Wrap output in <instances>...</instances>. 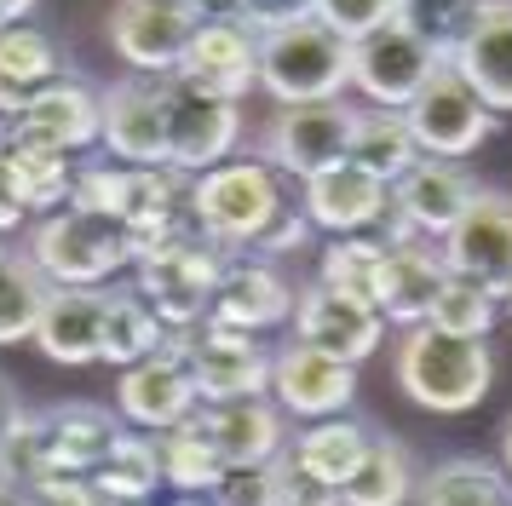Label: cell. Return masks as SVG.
Here are the masks:
<instances>
[{"instance_id": "1", "label": "cell", "mask_w": 512, "mask_h": 506, "mask_svg": "<svg viewBox=\"0 0 512 506\" xmlns=\"http://www.w3.org/2000/svg\"><path fill=\"white\" fill-rule=\"evenodd\" d=\"M254 87L277 104H328L351 87V41H340L328 23H282L265 29L254 46Z\"/></svg>"}, {"instance_id": "2", "label": "cell", "mask_w": 512, "mask_h": 506, "mask_svg": "<svg viewBox=\"0 0 512 506\" xmlns=\"http://www.w3.org/2000/svg\"><path fill=\"white\" fill-rule=\"evenodd\" d=\"M489 380H495V357L484 340H461V334H438V328H403L397 340V386L432 414H466L484 403Z\"/></svg>"}, {"instance_id": "3", "label": "cell", "mask_w": 512, "mask_h": 506, "mask_svg": "<svg viewBox=\"0 0 512 506\" xmlns=\"http://www.w3.org/2000/svg\"><path fill=\"white\" fill-rule=\"evenodd\" d=\"M29 265L47 276L52 288H104L121 271H133V242L104 213L58 207L29 230Z\"/></svg>"}, {"instance_id": "4", "label": "cell", "mask_w": 512, "mask_h": 506, "mask_svg": "<svg viewBox=\"0 0 512 506\" xmlns=\"http://www.w3.org/2000/svg\"><path fill=\"white\" fill-rule=\"evenodd\" d=\"M231 248L213 242L208 230L190 225L185 236H173L162 248H150L133 259V276H139V299L162 317V328H196L208 322V299L219 288V271H225Z\"/></svg>"}, {"instance_id": "5", "label": "cell", "mask_w": 512, "mask_h": 506, "mask_svg": "<svg viewBox=\"0 0 512 506\" xmlns=\"http://www.w3.org/2000/svg\"><path fill=\"white\" fill-rule=\"evenodd\" d=\"M282 184L271 173V161H219L208 173L190 179V219L196 230H208L213 242H225L231 253H248L254 236L282 213Z\"/></svg>"}, {"instance_id": "6", "label": "cell", "mask_w": 512, "mask_h": 506, "mask_svg": "<svg viewBox=\"0 0 512 506\" xmlns=\"http://www.w3.org/2000/svg\"><path fill=\"white\" fill-rule=\"evenodd\" d=\"M449 64L432 41H420L409 23H380L363 41H351V87L380 110H403L438 69Z\"/></svg>"}, {"instance_id": "7", "label": "cell", "mask_w": 512, "mask_h": 506, "mask_svg": "<svg viewBox=\"0 0 512 506\" xmlns=\"http://www.w3.org/2000/svg\"><path fill=\"white\" fill-rule=\"evenodd\" d=\"M403 121H409V138H415L420 156H443V161L472 156V150L495 133V110H489L449 64L403 104Z\"/></svg>"}, {"instance_id": "8", "label": "cell", "mask_w": 512, "mask_h": 506, "mask_svg": "<svg viewBox=\"0 0 512 506\" xmlns=\"http://www.w3.org/2000/svg\"><path fill=\"white\" fill-rule=\"evenodd\" d=\"M185 340V368L196 380L202 403H231V397H271V351L259 334H236L219 322L179 328Z\"/></svg>"}, {"instance_id": "9", "label": "cell", "mask_w": 512, "mask_h": 506, "mask_svg": "<svg viewBox=\"0 0 512 506\" xmlns=\"http://www.w3.org/2000/svg\"><path fill=\"white\" fill-rule=\"evenodd\" d=\"M162 92H167V167H179L190 179L219 167L242 138V110L231 98L185 87L179 75H162Z\"/></svg>"}, {"instance_id": "10", "label": "cell", "mask_w": 512, "mask_h": 506, "mask_svg": "<svg viewBox=\"0 0 512 506\" xmlns=\"http://www.w3.org/2000/svg\"><path fill=\"white\" fill-rule=\"evenodd\" d=\"M98 144L127 167H167L162 75H127L110 92H98Z\"/></svg>"}, {"instance_id": "11", "label": "cell", "mask_w": 512, "mask_h": 506, "mask_svg": "<svg viewBox=\"0 0 512 506\" xmlns=\"http://www.w3.org/2000/svg\"><path fill=\"white\" fill-rule=\"evenodd\" d=\"M196 409H202V397H196V380H190V368H185V340H179V328L167 334V345L156 357L121 368L116 414L133 432H167V426L190 420Z\"/></svg>"}, {"instance_id": "12", "label": "cell", "mask_w": 512, "mask_h": 506, "mask_svg": "<svg viewBox=\"0 0 512 506\" xmlns=\"http://www.w3.org/2000/svg\"><path fill=\"white\" fill-rule=\"evenodd\" d=\"M443 265L455 276H472L495 294L512 288V196L501 190H478L466 213L443 236Z\"/></svg>"}, {"instance_id": "13", "label": "cell", "mask_w": 512, "mask_h": 506, "mask_svg": "<svg viewBox=\"0 0 512 506\" xmlns=\"http://www.w3.org/2000/svg\"><path fill=\"white\" fill-rule=\"evenodd\" d=\"M357 397V363H340L317 345H282L271 357V403L294 420H328V414H346Z\"/></svg>"}, {"instance_id": "14", "label": "cell", "mask_w": 512, "mask_h": 506, "mask_svg": "<svg viewBox=\"0 0 512 506\" xmlns=\"http://www.w3.org/2000/svg\"><path fill=\"white\" fill-rule=\"evenodd\" d=\"M346 138H351V104L328 98V104H282L271 133H265V161L311 179L334 161H346Z\"/></svg>"}, {"instance_id": "15", "label": "cell", "mask_w": 512, "mask_h": 506, "mask_svg": "<svg viewBox=\"0 0 512 506\" xmlns=\"http://www.w3.org/2000/svg\"><path fill=\"white\" fill-rule=\"evenodd\" d=\"M196 12L185 0H116L110 12V46L133 75H173L179 52H185Z\"/></svg>"}, {"instance_id": "16", "label": "cell", "mask_w": 512, "mask_h": 506, "mask_svg": "<svg viewBox=\"0 0 512 506\" xmlns=\"http://www.w3.org/2000/svg\"><path fill=\"white\" fill-rule=\"evenodd\" d=\"M392 207V184L363 173L357 161H334L323 173L300 179V213L311 219V230L328 236H369Z\"/></svg>"}, {"instance_id": "17", "label": "cell", "mask_w": 512, "mask_h": 506, "mask_svg": "<svg viewBox=\"0 0 512 506\" xmlns=\"http://www.w3.org/2000/svg\"><path fill=\"white\" fill-rule=\"evenodd\" d=\"M288 322H294V340L317 345V351L340 357V363H363V357H374L380 340H386V317H380L374 305L334 294V288H323V282L300 288Z\"/></svg>"}, {"instance_id": "18", "label": "cell", "mask_w": 512, "mask_h": 506, "mask_svg": "<svg viewBox=\"0 0 512 506\" xmlns=\"http://www.w3.org/2000/svg\"><path fill=\"white\" fill-rule=\"evenodd\" d=\"M254 46H259V35L242 18H202L190 29V41H185V52H179L173 75H179L185 87L236 104L242 92L254 87Z\"/></svg>"}, {"instance_id": "19", "label": "cell", "mask_w": 512, "mask_h": 506, "mask_svg": "<svg viewBox=\"0 0 512 506\" xmlns=\"http://www.w3.org/2000/svg\"><path fill=\"white\" fill-rule=\"evenodd\" d=\"M294 288L282 282V271L271 259H225L219 271V288L208 299V322L219 328H236V334H271L277 322L294 317Z\"/></svg>"}, {"instance_id": "20", "label": "cell", "mask_w": 512, "mask_h": 506, "mask_svg": "<svg viewBox=\"0 0 512 506\" xmlns=\"http://www.w3.org/2000/svg\"><path fill=\"white\" fill-rule=\"evenodd\" d=\"M472 196H478L472 173L461 161H443V156H420L403 179H392V213L426 242H443Z\"/></svg>"}, {"instance_id": "21", "label": "cell", "mask_w": 512, "mask_h": 506, "mask_svg": "<svg viewBox=\"0 0 512 506\" xmlns=\"http://www.w3.org/2000/svg\"><path fill=\"white\" fill-rule=\"evenodd\" d=\"M0 167H6L24 213L47 219L58 207H70V179H75L70 150H58L41 133H29L18 115H0Z\"/></svg>"}, {"instance_id": "22", "label": "cell", "mask_w": 512, "mask_h": 506, "mask_svg": "<svg viewBox=\"0 0 512 506\" xmlns=\"http://www.w3.org/2000/svg\"><path fill=\"white\" fill-rule=\"evenodd\" d=\"M449 69L489 110H512V0H484L466 35L449 46Z\"/></svg>"}, {"instance_id": "23", "label": "cell", "mask_w": 512, "mask_h": 506, "mask_svg": "<svg viewBox=\"0 0 512 506\" xmlns=\"http://www.w3.org/2000/svg\"><path fill=\"white\" fill-rule=\"evenodd\" d=\"M196 420L208 426L213 449L225 466H271L288 449V414L271 397H231V403H202Z\"/></svg>"}, {"instance_id": "24", "label": "cell", "mask_w": 512, "mask_h": 506, "mask_svg": "<svg viewBox=\"0 0 512 506\" xmlns=\"http://www.w3.org/2000/svg\"><path fill=\"white\" fill-rule=\"evenodd\" d=\"M449 276V265H443V248L438 242H426V236H415V242H397V248L380 253V276H374V311L386 317V328H415V322H426V305H432V294H438V282Z\"/></svg>"}, {"instance_id": "25", "label": "cell", "mask_w": 512, "mask_h": 506, "mask_svg": "<svg viewBox=\"0 0 512 506\" xmlns=\"http://www.w3.org/2000/svg\"><path fill=\"white\" fill-rule=\"evenodd\" d=\"M190 225H196L190 219V173H179V167H133V202L121 213L133 259L173 242V236H185Z\"/></svg>"}, {"instance_id": "26", "label": "cell", "mask_w": 512, "mask_h": 506, "mask_svg": "<svg viewBox=\"0 0 512 506\" xmlns=\"http://www.w3.org/2000/svg\"><path fill=\"white\" fill-rule=\"evenodd\" d=\"M104 305H110L104 288H47V305H41V322H35V345L64 368L98 363Z\"/></svg>"}, {"instance_id": "27", "label": "cell", "mask_w": 512, "mask_h": 506, "mask_svg": "<svg viewBox=\"0 0 512 506\" xmlns=\"http://www.w3.org/2000/svg\"><path fill=\"white\" fill-rule=\"evenodd\" d=\"M41 426H47L52 472H70V478H93V466L121 437L116 409H98V403H58L41 414Z\"/></svg>"}, {"instance_id": "28", "label": "cell", "mask_w": 512, "mask_h": 506, "mask_svg": "<svg viewBox=\"0 0 512 506\" xmlns=\"http://www.w3.org/2000/svg\"><path fill=\"white\" fill-rule=\"evenodd\" d=\"M18 121H24L29 133H41L47 144H58V150H87V144H98V92L81 87V81H47V87H35L24 98V110H18Z\"/></svg>"}, {"instance_id": "29", "label": "cell", "mask_w": 512, "mask_h": 506, "mask_svg": "<svg viewBox=\"0 0 512 506\" xmlns=\"http://www.w3.org/2000/svg\"><path fill=\"white\" fill-rule=\"evenodd\" d=\"M369 437L374 432L363 426V420H351V414H328V420H305V432L288 437V449H282V455L294 460L305 478L340 489V483L351 478V466L363 460Z\"/></svg>"}, {"instance_id": "30", "label": "cell", "mask_w": 512, "mask_h": 506, "mask_svg": "<svg viewBox=\"0 0 512 506\" xmlns=\"http://www.w3.org/2000/svg\"><path fill=\"white\" fill-rule=\"evenodd\" d=\"M346 161H357L363 173H374V179H386V184L403 179V173L420 161L403 110H380V104H369V110H351Z\"/></svg>"}, {"instance_id": "31", "label": "cell", "mask_w": 512, "mask_h": 506, "mask_svg": "<svg viewBox=\"0 0 512 506\" xmlns=\"http://www.w3.org/2000/svg\"><path fill=\"white\" fill-rule=\"evenodd\" d=\"M93 495L98 501H156L162 489V455H156V432H127L110 443V455L93 466Z\"/></svg>"}, {"instance_id": "32", "label": "cell", "mask_w": 512, "mask_h": 506, "mask_svg": "<svg viewBox=\"0 0 512 506\" xmlns=\"http://www.w3.org/2000/svg\"><path fill=\"white\" fill-rule=\"evenodd\" d=\"M415 501V466L392 437H369L363 460L340 483V506H409Z\"/></svg>"}, {"instance_id": "33", "label": "cell", "mask_w": 512, "mask_h": 506, "mask_svg": "<svg viewBox=\"0 0 512 506\" xmlns=\"http://www.w3.org/2000/svg\"><path fill=\"white\" fill-rule=\"evenodd\" d=\"M47 81H58V46L29 23L0 29V115H18L29 92Z\"/></svg>"}, {"instance_id": "34", "label": "cell", "mask_w": 512, "mask_h": 506, "mask_svg": "<svg viewBox=\"0 0 512 506\" xmlns=\"http://www.w3.org/2000/svg\"><path fill=\"white\" fill-rule=\"evenodd\" d=\"M156 455H162V483L179 489V495H208L219 483V472H225V460H219L208 426L196 414L179 420V426H167V432H156Z\"/></svg>"}, {"instance_id": "35", "label": "cell", "mask_w": 512, "mask_h": 506, "mask_svg": "<svg viewBox=\"0 0 512 506\" xmlns=\"http://www.w3.org/2000/svg\"><path fill=\"white\" fill-rule=\"evenodd\" d=\"M162 345H167V328H162V317L139 299V288H133V294H110V305H104L98 363L133 368V363H144V357H156Z\"/></svg>"}, {"instance_id": "36", "label": "cell", "mask_w": 512, "mask_h": 506, "mask_svg": "<svg viewBox=\"0 0 512 506\" xmlns=\"http://www.w3.org/2000/svg\"><path fill=\"white\" fill-rule=\"evenodd\" d=\"M420 506H512V483L489 460H443L426 483H415Z\"/></svg>"}, {"instance_id": "37", "label": "cell", "mask_w": 512, "mask_h": 506, "mask_svg": "<svg viewBox=\"0 0 512 506\" xmlns=\"http://www.w3.org/2000/svg\"><path fill=\"white\" fill-rule=\"evenodd\" d=\"M501 317V294L484 288V282H472V276H443L432 305H426V328H438V334H461V340H489V328Z\"/></svg>"}, {"instance_id": "38", "label": "cell", "mask_w": 512, "mask_h": 506, "mask_svg": "<svg viewBox=\"0 0 512 506\" xmlns=\"http://www.w3.org/2000/svg\"><path fill=\"white\" fill-rule=\"evenodd\" d=\"M47 288L52 282L29 265V253H0V345L35 340Z\"/></svg>"}, {"instance_id": "39", "label": "cell", "mask_w": 512, "mask_h": 506, "mask_svg": "<svg viewBox=\"0 0 512 506\" xmlns=\"http://www.w3.org/2000/svg\"><path fill=\"white\" fill-rule=\"evenodd\" d=\"M380 242L374 236H334L323 248V265H317V282L334 288V294L346 299H363L374 305V276H380Z\"/></svg>"}, {"instance_id": "40", "label": "cell", "mask_w": 512, "mask_h": 506, "mask_svg": "<svg viewBox=\"0 0 512 506\" xmlns=\"http://www.w3.org/2000/svg\"><path fill=\"white\" fill-rule=\"evenodd\" d=\"M127 202H133V167L127 161H87V167H75L70 179V207H81V213H104V219H116L127 213Z\"/></svg>"}, {"instance_id": "41", "label": "cell", "mask_w": 512, "mask_h": 506, "mask_svg": "<svg viewBox=\"0 0 512 506\" xmlns=\"http://www.w3.org/2000/svg\"><path fill=\"white\" fill-rule=\"evenodd\" d=\"M484 0H397V23H409L420 41H432L449 58V46L466 35V23L478 18Z\"/></svg>"}, {"instance_id": "42", "label": "cell", "mask_w": 512, "mask_h": 506, "mask_svg": "<svg viewBox=\"0 0 512 506\" xmlns=\"http://www.w3.org/2000/svg\"><path fill=\"white\" fill-rule=\"evenodd\" d=\"M41 472H52L47 426H41V414H24V420H18V432L6 437V449H0V478L24 489V483H35Z\"/></svg>"}, {"instance_id": "43", "label": "cell", "mask_w": 512, "mask_h": 506, "mask_svg": "<svg viewBox=\"0 0 512 506\" xmlns=\"http://www.w3.org/2000/svg\"><path fill=\"white\" fill-rule=\"evenodd\" d=\"M208 506H282L277 460L271 466H225L208 489Z\"/></svg>"}, {"instance_id": "44", "label": "cell", "mask_w": 512, "mask_h": 506, "mask_svg": "<svg viewBox=\"0 0 512 506\" xmlns=\"http://www.w3.org/2000/svg\"><path fill=\"white\" fill-rule=\"evenodd\" d=\"M397 18V0H317V23H328L340 41H363L369 29Z\"/></svg>"}, {"instance_id": "45", "label": "cell", "mask_w": 512, "mask_h": 506, "mask_svg": "<svg viewBox=\"0 0 512 506\" xmlns=\"http://www.w3.org/2000/svg\"><path fill=\"white\" fill-rule=\"evenodd\" d=\"M305 242H311V219H305L300 207H282L277 219L254 236V248L248 253H259V259H282V253H300Z\"/></svg>"}, {"instance_id": "46", "label": "cell", "mask_w": 512, "mask_h": 506, "mask_svg": "<svg viewBox=\"0 0 512 506\" xmlns=\"http://www.w3.org/2000/svg\"><path fill=\"white\" fill-rule=\"evenodd\" d=\"M24 506H98L93 483L70 478V472H41L35 483H24Z\"/></svg>"}, {"instance_id": "47", "label": "cell", "mask_w": 512, "mask_h": 506, "mask_svg": "<svg viewBox=\"0 0 512 506\" xmlns=\"http://www.w3.org/2000/svg\"><path fill=\"white\" fill-rule=\"evenodd\" d=\"M236 18L254 35H265V29H282V23L317 18V0H236Z\"/></svg>"}, {"instance_id": "48", "label": "cell", "mask_w": 512, "mask_h": 506, "mask_svg": "<svg viewBox=\"0 0 512 506\" xmlns=\"http://www.w3.org/2000/svg\"><path fill=\"white\" fill-rule=\"evenodd\" d=\"M277 483H282V506H340V489L305 478L288 455H277Z\"/></svg>"}, {"instance_id": "49", "label": "cell", "mask_w": 512, "mask_h": 506, "mask_svg": "<svg viewBox=\"0 0 512 506\" xmlns=\"http://www.w3.org/2000/svg\"><path fill=\"white\" fill-rule=\"evenodd\" d=\"M24 403H18V391H12V380L0 374V449H6V437L18 432V420H24Z\"/></svg>"}, {"instance_id": "50", "label": "cell", "mask_w": 512, "mask_h": 506, "mask_svg": "<svg viewBox=\"0 0 512 506\" xmlns=\"http://www.w3.org/2000/svg\"><path fill=\"white\" fill-rule=\"evenodd\" d=\"M29 213H24V202H18V190H12V179H6V167H0V236L6 230H18Z\"/></svg>"}, {"instance_id": "51", "label": "cell", "mask_w": 512, "mask_h": 506, "mask_svg": "<svg viewBox=\"0 0 512 506\" xmlns=\"http://www.w3.org/2000/svg\"><path fill=\"white\" fill-rule=\"evenodd\" d=\"M29 6H35V0H0V29H12V23L24 18Z\"/></svg>"}, {"instance_id": "52", "label": "cell", "mask_w": 512, "mask_h": 506, "mask_svg": "<svg viewBox=\"0 0 512 506\" xmlns=\"http://www.w3.org/2000/svg\"><path fill=\"white\" fill-rule=\"evenodd\" d=\"M501 472L512 483V414H507V426H501Z\"/></svg>"}, {"instance_id": "53", "label": "cell", "mask_w": 512, "mask_h": 506, "mask_svg": "<svg viewBox=\"0 0 512 506\" xmlns=\"http://www.w3.org/2000/svg\"><path fill=\"white\" fill-rule=\"evenodd\" d=\"M0 506H24V489H18V483H6V478H0Z\"/></svg>"}, {"instance_id": "54", "label": "cell", "mask_w": 512, "mask_h": 506, "mask_svg": "<svg viewBox=\"0 0 512 506\" xmlns=\"http://www.w3.org/2000/svg\"><path fill=\"white\" fill-rule=\"evenodd\" d=\"M173 506H208V501H202V495H179Z\"/></svg>"}, {"instance_id": "55", "label": "cell", "mask_w": 512, "mask_h": 506, "mask_svg": "<svg viewBox=\"0 0 512 506\" xmlns=\"http://www.w3.org/2000/svg\"><path fill=\"white\" fill-rule=\"evenodd\" d=\"M98 506H150V501H98Z\"/></svg>"}, {"instance_id": "56", "label": "cell", "mask_w": 512, "mask_h": 506, "mask_svg": "<svg viewBox=\"0 0 512 506\" xmlns=\"http://www.w3.org/2000/svg\"><path fill=\"white\" fill-rule=\"evenodd\" d=\"M501 311H507V317H512V288H507V294H501Z\"/></svg>"}, {"instance_id": "57", "label": "cell", "mask_w": 512, "mask_h": 506, "mask_svg": "<svg viewBox=\"0 0 512 506\" xmlns=\"http://www.w3.org/2000/svg\"><path fill=\"white\" fill-rule=\"evenodd\" d=\"M0 253H6V248H0Z\"/></svg>"}, {"instance_id": "58", "label": "cell", "mask_w": 512, "mask_h": 506, "mask_svg": "<svg viewBox=\"0 0 512 506\" xmlns=\"http://www.w3.org/2000/svg\"><path fill=\"white\" fill-rule=\"evenodd\" d=\"M185 6H190V0H185Z\"/></svg>"}]
</instances>
